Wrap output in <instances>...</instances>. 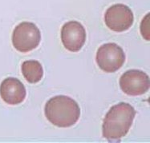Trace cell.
Instances as JSON below:
<instances>
[{"label":"cell","instance_id":"1","mask_svg":"<svg viewBox=\"0 0 150 143\" xmlns=\"http://www.w3.org/2000/svg\"><path fill=\"white\" fill-rule=\"evenodd\" d=\"M134 107L126 102H120L110 108L102 125L103 137L109 142H118L129 133L136 116Z\"/></svg>","mask_w":150,"mask_h":143},{"label":"cell","instance_id":"2","mask_svg":"<svg viewBox=\"0 0 150 143\" xmlns=\"http://www.w3.org/2000/svg\"><path fill=\"white\" fill-rule=\"evenodd\" d=\"M44 114L47 119L54 125L67 128L78 122L80 108L73 98L66 95H57L47 102Z\"/></svg>","mask_w":150,"mask_h":143},{"label":"cell","instance_id":"3","mask_svg":"<svg viewBox=\"0 0 150 143\" xmlns=\"http://www.w3.org/2000/svg\"><path fill=\"white\" fill-rule=\"evenodd\" d=\"M13 46L22 53H28L38 47L41 41L40 29L33 22H23L14 29L12 33Z\"/></svg>","mask_w":150,"mask_h":143},{"label":"cell","instance_id":"4","mask_svg":"<svg viewBox=\"0 0 150 143\" xmlns=\"http://www.w3.org/2000/svg\"><path fill=\"white\" fill-rule=\"evenodd\" d=\"M96 61L103 71L114 73L123 67L125 62V54L116 43H105L99 47Z\"/></svg>","mask_w":150,"mask_h":143},{"label":"cell","instance_id":"5","mask_svg":"<svg viewBox=\"0 0 150 143\" xmlns=\"http://www.w3.org/2000/svg\"><path fill=\"white\" fill-rule=\"evenodd\" d=\"M134 15L129 8L122 3L114 4L108 7L104 14V22L111 31L124 32L133 24Z\"/></svg>","mask_w":150,"mask_h":143},{"label":"cell","instance_id":"6","mask_svg":"<svg viewBox=\"0 0 150 143\" xmlns=\"http://www.w3.org/2000/svg\"><path fill=\"white\" fill-rule=\"evenodd\" d=\"M120 86L129 96H140L145 94L150 86V80L146 73L139 70H129L120 79Z\"/></svg>","mask_w":150,"mask_h":143},{"label":"cell","instance_id":"7","mask_svg":"<svg viewBox=\"0 0 150 143\" xmlns=\"http://www.w3.org/2000/svg\"><path fill=\"white\" fill-rule=\"evenodd\" d=\"M86 36L85 29L79 22L69 21L62 27V43L69 51H80L85 44Z\"/></svg>","mask_w":150,"mask_h":143},{"label":"cell","instance_id":"8","mask_svg":"<svg viewBox=\"0 0 150 143\" xmlns=\"http://www.w3.org/2000/svg\"><path fill=\"white\" fill-rule=\"evenodd\" d=\"M0 96L4 102L11 106L22 103L26 98L24 85L16 78H6L0 85Z\"/></svg>","mask_w":150,"mask_h":143},{"label":"cell","instance_id":"9","mask_svg":"<svg viewBox=\"0 0 150 143\" xmlns=\"http://www.w3.org/2000/svg\"><path fill=\"white\" fill-rule=\"evenodd\" d=\"M21 69L25 79L31 84L39 82L43 76V67L37 60H28L23 62Z\"/></svg>","mask_w":150,"mask_h":143}]
</instances>
